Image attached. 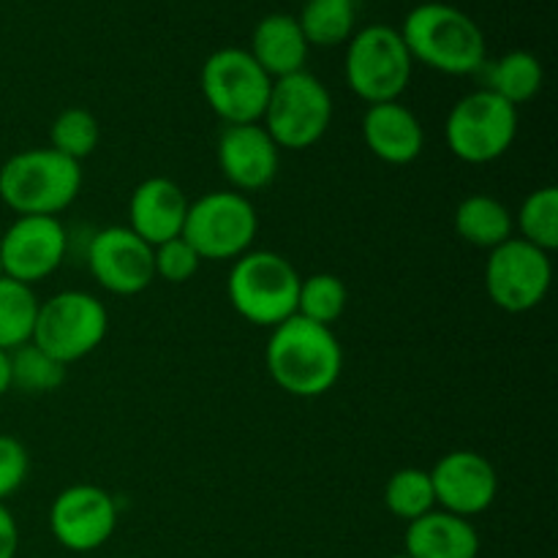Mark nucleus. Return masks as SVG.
I'll use <instances>...</instances> for the list:
<instances>
[{"label":"nucleus","mask_w":558,"mask_h":558,"mask_svg":"<svg viewBox=\"0 0 558 558\" xmlns=\"http://www.w3.org/2000/svg\"><path fill=\"white\" fill-rule=\"evenodd\" d=\"M270 379L294 398H319L336 387L343 371V349L332 327L289 316L272 327L265 349Z\"/></svg>","instance_id":"nucleus-1"},{"label":"nucleus","mask_w":558,"mask_h":558,"mask_svg":"<svg viewBox=\"0 0 558 558\" xmlns=\"http://www.w3.org/2000/svg\"><path fill=\"white\" fill-rule=\"evenodd\" d=\"M401 31L403 44L414 63H423L439 74L469 76L485 65L483 31L463 9L441 0L414 5Z\"/></svg>","instance_id":"nucleus-2"},{"label":"nucleus","mask_w":558,"mask_h":558,"mask_svg":"<svg viewBox=\"0 0 558 558\" xmlns=\"http://www.w3.org/2000/svg\"><path fill=\"white\" fill-rule=\"evenodd\" d=\"M82 191V163L52 147L20 150L0 167V199L16 216H52L74 205Z\"/></svg>","instance_id":"nucleus-3"},{"label":"nucleus","mask_w":558,"mask_h":558,"mask_svg":"<svg viewBox=\"0 0 558 558\" xmlns=\"http://www.w3.org/2000/svg\"><path fill=\"white\" fill-rule=\"evenodd\" d=\"M303 276L287 256L276 251H254L234 259L227 294L232 308L256 327H278L298 314V292Z\"/></svg>","instance_id":"nucleus-4"},{"label":"nucleus","mask_w":558,"mask_h":558,"mask_svg":"<svg viewBox=\"0 0 558 558\" xmlns=\"http://www.w3.org/2000/svg\"><path fill=\"white\" fill-rule=\"evenodd\" d=\"M412 71L414 60L398 27L365 25L347 41V85L368 107L398 101L412 82Z\"/></svg>","instance_id":"nucleus-5"},{"label":"nucleus","mask_w":558,"mask_h":558,"mask_svg":"<svg viewBox=\"0 0 558 558\" xmlns=\"http://www.w3.org/2000/svg\"><path fill=\"white\" fill-rule=\"evenodd\" d=\"M259 232L254 202L238 191H210L189 205L180 238L202 262H232L248 254Z\"/></svg>","instance_id":"nucleus-6"},{"label":"nucleus","mask_w":558,"mask_h":558,"mask_svg":"<svg viewBox=\"0 0 558 558\" xmlns=\"http://www.w3.org/2000/svg\"><path fill=\"white\" fill-rule=\"evenodd\" d=\"M332 123V96L311 71L272 80L262 125L281 150H308Z\"/></svg>","instance_id":"nucleus-7"},{"label":"nucleus","mask_w":558,"mask_h":558,"mask_svg":"<svg viewBox=\"0 0 558 558\" xmlns=\"http://www.w3.org/2000/svg\"><path fill=\"white\" fill-rule=\"evenodd\" d=\"M107 330L109 314L101 300L90 292L65 289L38 303L31 341L58 363L71 365L96 352L107 338Z\"/></svg>","instance_id":"nucleus-8"},{"label":"nucleus","mask_w":558,"mask_h":558,"mask_svg":"<svg viewBox=\"0 0 558 558\" xmlns=\"http://www.w3.org/2000/svg\"><path fill=\"white\" fill-rule=\"evenodd\" d=\"M199 87L207 107L227 125L262 123L272 80L243 47L216 49L202 63Z\"/></svg>","instance_id":"nucleus-9"},{"label":"nucleus","mask_w":558,"mask_h":558,"mask_svg":"<svg viewBox=\"0 0 558 558\" xmlns=\"http://www.w3.org/2000/svg\"><path fill=\"white\" fill-rule=\"evenodd\" d=\"M518 136V109L488 87L463 96L445 123L447 147L466 163H490L505 156Z\"/></svg>","instance_id":"nucleus-10"},{"label":"nucleus","mask_w":558,"mask_h":558,"mask_svg":"<svg viewBox=\"0 0 558 558\" xmlns=\"http://www.w3.org/2000/svg\"><path fill=\"white\" fill-rule=\"evenodd\" d=\"M550 281V254L521 238L496 245L485 262V292L490 303L507 314H526L537 308L548 298Z\"/></svg>","instance_id":"nucleus-11"},{"label":"nucleus","mask_w":558,"mask_h":558,"mask_svg":"<svg viewBox=\"0 0 558 558\" xmlns=\"http://www.w3.org/2000/svg\"><path fill=\"white\" fill-rule=\"evenodd\" d=\"M71 238L63 223L52 216H16L0 238L3 272L11 281L36 287L47 281L65 262Z\"/></svg>","instance_id":"nucleus-12"},{"label":"nucleus","mask_w":558,"mask_h":558,"mask_svg":"<svg viewBox=\"0 0 558 558\" xmlns=\"http://www.w3.org/2000/svg\"><path fill=\"white\" fill-rule=\"evenodd\" d=\"M118 529V501L98 485H71L49 507V532L71 554H93Z\"/></svg>","instance_id":"nucleus-13"},{"label":"nucleus","mask_w":558,"mask_h":558,"mask_svg":"<svg viewBox=\"0 0 558 558\" xmlns=\"http://www.w3.org/2000/svg\"><path fill=\"white\" fill-rule=\"evenodd\" d=\"M93 281L109 294L134 298L156 281L153 245L136 238L129 227H107L90 234L85 248Z\"/></svg>","instance_id":"nucleus-14"},{"label":"nucleus","mask_w":558,"mask_h":558,"mask_svg":"<svg viewBox=\"0 0 558 558\" xmlns=\"http://www.w3.org/2000/svg\"><path fill=\"white\" fill-rule=\"evenodd\" d=\"M436 507L472 521L490 510L499 494V474L494 463L474 450H452L430 469Z\"/></svg>","instance_id":"nucleus-15"},{"label":"nucleus","mask_w":558,"mask_h":558,"mask_svg":"<svg viewBox=\"0 0 558 558\" xmlns=\"http://www.w3.org/2000/svg\"><path fill=\"white\" fill-rule=\"evenodd\" d=\"M218 167L232 191L254 194L276 180L281 167V147L262 123L227 125L218 136Z\"/></svg>","instance_id":"nucleus-16"},{"label":"nucleus","mask_w":558,"mask_h":558,"mask_svg":"<svg viewBox=\"0 0 558 558\" xmlns=\"http://www.w3.org/2000/svg\"><path fill=\"white\" fill-rule=\"evenodd\" d=\"M189 205V196L174 180L147 178L131 194L129 229L156 248V245L183 234Z\"/></svg>","instance_id":"nucleus-17"},{"label":"nucleus","mask_w":558,"mask_h":558,"mask_svg":"<svg viewBox=\"0 0 558 558\" xmlns=\"http://www.w3.org/2000/svg\"><path fill=\"white\" fill-rule=\"evenodd\" d=\"M363 140L379 161L403 167L417 161L425 147V131L417 114L401 101L371 104L363 114Z\"/></svg>","instance_id":"nucleus-18"},{"label":"nucleus","mask_w":558,"mask_h":558,"mask_svg":"<svg viewBox=\"0 0 558 558\" xmlns=\"http://www.w3.org/2000/svg\"><path fill=\"white\" fill-rule=\"evenodd\" d=\"M403 554L409 558H477L480 534L472 521L436 507L428 515L407 523Z\"/></svg>","instance_id":"nucleus-19"},{"label":"nucleus","mask_w":558,"mask_h":558,"mask_svg":"<svg viewBox=\"0 0 558 558\" xmlns=\"http://www.w3.org/2000/svg\"><path fill=\"white\" fill-rule=\"evenodd\" d=\"M248 52L267 71L270 80H281V76L305 71L311 44L305 41L298 16L278 11V14H267L256 22Z\"/></svg>","instance_id":"nucleus-20"},{"label":"nucleus","mask_w":558,"mask_h":558,"mask_svg":"<svg viewBox=\"0 0 558 558\" xmlns=\"http://www.w3.org/2000/svg\"><path fill=\"white\" fill-rule=\"evenodd\" d=\"M456 232L461 240L477 248L494 251L496 245L515 238V218L505 202L494 199L488 194H472L458 205L456 210Z\"/></svg>","instance_id":"nucleus-21"},{"label":"nucleus","mask_w":558,"mask_h":558,"mask_svg":"<svg viewBox=\"0 0 558 558\" xmlns=\"http://www.w3.org/2000/svg\"><path fill=\"white\" fill-rule=\"evenodd\" d=\"M543 63H539L537 54L526 52V49H512L488 65V90L505 98L515 109L537 98V93L543 90Z\"/></svg>","instance_id":"nucleus-22"},{"label":"nucleus","mask_w":558,"mask_h":558,"mask_svg":"<svg viewBox=\"0 0 558 558\" xmlns=\"http://www.w3.org/2000/svg\"><path fill=\"white\" fill-rule=\"evenodd\" d=\"M298 22L311 47H341L357 31V0H305Z\"/></svg>","instance_id":"nucleus-23"},{"label":"nucleus","mask_w":558,"mask_h":558,"mask_svg":"<svg viewBox=\"0 0 558 558\" xmlns=\"http://www.w3.org/2000/svg\"><path fill=\"white\" fill-rule=\"evenodd\" d=\"M38 303L33 287L0 278V352H14L33 338Z\"/></svg>","instance_id":"nucleus-24"},{"label":"nucleus","mask_w":558,"mask_h":558,"mask_svg":"<svg viewBox=\"0 0 558 558\" xmlns=\"http://www.w3.org/2000/svg\"><path fill=\"white\" fill-rule=\"evenodd\" d=\"M9 371L11 390L27 392V396H47L65 381V365L33 341L9 352Z\"/></svg>","instance_id":"nucleus-25"},{"label":"nucleus","mask_w":558,"mask_h":558,"mask_svg":"<svg viewBox=\"0 0 558 558\" xmlns=\"http://www.w3.org/2000/svg\"><path fill=\"white\" fill-rule=\"evenodd\" d=\"M385 507L390 510V515H396L398 521H417V518L428 515L430 510H436V496H434V483H430V472L417 466L398 469L385 485Z\"/></svg>","instance_id":"nucleus-26"},{"label":"nucleus","mask_w":558,"mask_h":558,"mask_svg":"<svg viewBox=\"0 0 558 558\" xmlns=\"http://www.w3.org/2000/svg\"><path fill=\"white\" fill-rule=\"evenodd\" d=\"M101 142V123L96 114L85 107H69L52 120L49 125V147L58 150L60 156L82 163L87 156H93Z\"/></svg>","instance_id":"nucleus-27"},{"label":"nucleus","mask_w":558,"mask_h":558,"mask_svg":"<svg viewBox=\"0 0 558 558\" xmlns=\"http://www.w3.org/2000/svg\"><path fill=\"white\" fill-rule=\"evenodd\" d=\"M347 283L332 272H314L300 281L298 292V316L314 322V325L332 327L347 311Z\"/></svg>","instance_id":"nucleus-28"},{"label":"nucleus","mask_w":558,"mask_h":558,"mask_svg":"<svg viewBox=\"0 0 558 558\" xmlns=\"http://www.w3.org/2000/svg\"><path fill=\"white\" fill-rule=\"evenodd\" d=\"M515 218L521 240L537 245L545 254L558 248V189L543 185L521 202Z\"/></svg>","instance_id":"nucleus-29"},{"label":"nucleus","mask_w":558,"mask_h":558,"mask_svg":"<svg viewBox=\"0 0 558 558\" xmlns=\"http://www.w3.org/2000/svg\"><path fill=\"white\" fill-rule=\"evenodd\" d=\"M202 256L185 243L183 238L167 240V243L153 248V270L156 278H163L169 283H185L199 272Z\"/></svg>","instance_id":"nucleus-30"},{"label":"nucleus","mask_w":558,"mask_h":558,"mask_svg":"<svg viewBox=\"0 0 558 558\" xmlns=\"http://www.w3.org/2000/svg\"><path fill=\"white\" fill-rule=\"evenodd\" d=\"M31 472V458L25 445L9 434H0V501L14 496L25 485Z\"/></svg>","instance_id":"nucleus-31"},{"label":"nucleus","mask_w":558,"mask_h":558,"mask_svg":"<svg viewBox=\"0 0 558 558\" xmlns=\"http://www.w3.org/2000/svg\"><path fill=\"white\" fill-rule=\"evenodd\" d=\"M20 550V529L9 507L0 501V558H16Z\"/></svg>","instance_id":"nucleus-32"},{"label":"nucleus","mask_w":558,"mask_h":558,"mask_svg":"<svg viewBox=\"0 0 558 558\" xmlns=\"http://www.w3.org/2000/svg\"><path fill=\"white\" fill-rule=\"evenodd\" d=\"M11 390V371H9V352H0V398Z\"/></svg>","instance_id":"nucleus-33"},{"label":"nucleus","mask_w":558,"mask_h":558,"mask_svg":"<svg viewBox=\"0 0 558 558\" xmlns=\"http://www.w3.org/2000/svg\"><path fill=\"white\" fill-rule=\"evenodd\" d=\"M0 278H5V272H3V259H0Z\"/></svg>","instance_id":"nucleus-34"},{"label":"nucleus","mask_w":558,"mask_h":558,"mask_svg":"<svg viewBox=\"0 0 558 558\" xmlns=\"http://www.w3.org/2000/svg\"><path fill=\"white\" fill-rule=\"evenodd\" d=\"M390 558H409L407 554H398V556H390Z\"/></svg>","instance_id":"nucleus-35"}]
</instances>
